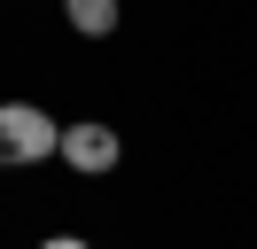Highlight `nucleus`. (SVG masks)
Returning a JSON list of instances; mask_svg holds the SVG:
<instances>
[{
	"label": "nucleus",
	"instance_id": "nucleus-4",
	"mask_svg": "<svg viewBox=\"0 0 257 249\" xmlns=\"http://www.w3.org/2000/svg\"><path fill=\"white\" fill-rule=\"evenodd\" d=\"M39 249H86V241H78V233H55V241H39Z\"/></svg>",
	"mask_w": 257,
	"mask_h": 249
},
{
	"label": "nucleus",
	"instance_id": "nucleus-1",
	"mask_svg": "<svg viewBox=\"0 0 257 249\" xmlns=\"http://www.w3.org/2000/svg\"><path fill=\"white\" fill-rule=\"evenodd\" d=\"M55 148H63V125H55L47 109L0 101V171H24V164H39V156H55Z\"/></svg>",
	"mask_w": 257,
	"mask_h": 249
},
{
	"label": "nucleus",
	"instance_id": "nucleus-3",
	"mask_svg": "<svg viewBox=\"0 0 257 249\" xmlns=\"http://www.w3.org/2000/svg\"><path fill=\"white\" fill-rule=\"evenodd\" d=\"M70 31H86V39H109L117 31V0H63Z\"/></svg>",
	"mask_w": 257,
	"mask_h": 249
},
{
	"label": "nucleus",
	"instance_id": "nucleus-2",
	"mask_svg": "<svg viewBox=\"0 0 257 249\" xmlns=\"http://www.w3.org/2000/svg\"><path fill=\"white\" fill-rule=\"evenodd\" d=\"M63 156L70 171H117V156H125V140L109 133V125H63Z\"/></svg>",
	"mask_w": 257,
	"mask_h": 249
}]
</instances>
